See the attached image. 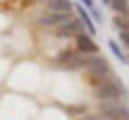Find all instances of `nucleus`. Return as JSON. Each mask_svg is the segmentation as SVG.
Segmentation results:
<instances>
[{
    "mask_svg": "<svg viewBox=\"0 0 129 120\" xmlns=\"http://www.w3.org/2000/svg\"><path fill=\"white\" fill-rule=\"evenodd\" d=\"M108 48H110V51H112V55H115L117 60H120L122 65H129V58L124 55V53H122V48L117 46V41H110V43H108Z\"/></svg>",
    "mask_w": 129,
    "mask_h": 120,
    "instance_id": "1a4fd4ad",
    "label": "nucleus"
},
{
    "mask_svg": "<svg viewBox=\"0 0 129 120\" xmlns=\"http://www.w3.org/2000/svg\"><path fill=\"white\" fill-rule=\"evenodd\" d=\"M74 43H77V53H81V55H98V43L93 41L91 34L81 31L74 38Z\"/></svg>",
    "mask_w": 129,
    "mask_h": 120,
    "instance_id": "39448f33",
    "label": "nucleus"
},
{
    "mask_svg": "<svg viewBox=\"0 0 129 120\" xmlns=\"http://www.w3.org/2000/svg\"><path fill=\"white\" fill-rule=\"evenodd\" d=\"M81 31H84V24L74 17L72 22H67V24H62V27L55 29V36H57V38H77Z\"/></svg>",
    "mask_w": 129,
    "mask_h": 120,
    "instance_id": "423d86ee",
    "label": "nucleus"
},
{
    "mask_svg": "<svg viewBox=\"0 0 129 120\" xmlns=\"http://www.w3.org/2000/svg\"><path fill=\"white\" fill-rule=\"evenodd\" d=\"M112 24H115V29H117V31H120V34L129 31V17H117V19H115V22H112Z\"/></svg>",
    "mask_w": 129,
    "mask_h": 120,
    "instance_id": "9d476101",
    "label": "nucleus"
},
{
    "mask_svg": "<svg viewBox=\"0 0 129 120\" xmlns=\"http://www.w3.org/2000/svg\"><path fill=\"white\" fill-rule=\"evenodd\" d=\"M53 63H55L57 67H62V70H84L86 63H88V55H81V53H77V51L64 48V51H60L55 55Z\"/></svg>",
    "mask_w": 129,
    "mask_h": 120,
    "instance_id": "f03ea898",
    "label": "nucleus"
},
{
    "mask_svg": "<svg viewBox=\"0 0 129 120\" xmlns=\"http://www.w3.org/2000/svg\"><path fill=\"white\" fill-rule=\"evenodd\" d=\"M72 19H74V14H64V12H43L41 17L36 19V22H38V27L57 29V27H62V24L72 22Z\"/></svg>",
    "mask_w": 129,
    "mask_h": 120,
    "instance_id": "20e7f679",
    "label": "nucleus"
},
{
    "mask_svg": "<svg viewBox=\"0 0 129 120\" xmlns=\"http://www.w3.org/2000/svg\"><path fill=\"white\" fill-rule=\"evenodd\" d=\"M98 118H103V120H129V106H124V103H101Z\"/></svg>",
    "mask_w": 129,
    "mask_h": 120,
    "instance_id": "7ed1b4c3",
    "label": "nucleus"
},
{
    "mask_svg": "<svg viewBox=\"0 0 129 120\" xmlns=\"http://www.w3.org/2000/svg\"><path fill=\"white\" fill-rule=\"evenodd\" d=\"M81 3H84V7H86V10H88L91 14L96 12V7H93V0H81Z\"/></svg>",
    "mask_w": 129,
    "mask_h": 120,
    "instance_id": "9b49d317",
    "label": "nucleus"
},
{
    "mask_svg": "<svg viewBox=\"0 0 129 120\" xmlns=\"http://www.w3.org/2000/svg\"><path fill=\"white\" fill-rule=\"evenodd\" d=\"M46 12H64V14H72L74 12V3H72V0H50V3H46Z\"/></svg>",
    "mask_w": 129,
    "mask_h": 120,
    "instance_id": "0eeeda50",
    "label": "nucleus"
},
{
    "mask_svg": "<svg viewBox=\"0 0 129 120\" xmlns=\"http://www.w3.org/2000/svg\"><path fill=\"white\" fill-rule=\"evenodd\" d=\"M120 41H122V46H127V48H129V31L120 34Z\"/></svg>",
    "mask_w": 129,
    "mask_h": 120,
    "instance_id": "f8f14e48",
    "label": "nucleus"
},
{
    "mask_svg": "<svg viewBox=\"0 0 129 120\" xmlns=\"http://www.w3.org/2000/svg\"><path fill=\"white\" fill-rule=\"evenodd\" d=\"M93 96L101 103H122L129 98V89L120 82L117 77L108 79V82H101L93 87Z\"/></svg>",
    "mask_w": 129,
    "mask_h": 120,
    "instance_id": "f257e3e1",
    "label": "nucleus"
},
{
    "mask_svg": "<svg viewBox=\"0 0 129 120\" xmlns=\"http://www.w3.org/2000/svg\"><path fill=\"white\" fill-rule=\"evenodd\" d=\"M41 3H50V0H41Z\"/></svg>",
    "mask_w": 129,
    "mask_h": 120,
    "instance_id": "4468645a",
    "label": "nucleus"
},
{
    "mask_svg": "<svg viewBox=\"0 0 129 120\" xmlns=\"http://www.w3.org/2000/svg\"><path fill=\"white\" fill-rule=\"evenodd\" d=\"M103 5H110V0H103Z\"/></svg>",
    "mask_w": 129,
    "mask_h": 120,
    "instance_id": "ddd939ff",
    "label": "nucleus"
},
{
    "mask_svg": "<svg viewBox=\"0 0 129 120\" xmlns=\"http://www.w3.org/2000/svg\"><path fill=\"white\" fill-rule=\"evenodd\" d=\"M110 7L120 17H129V0H110Z\"/></svg>",
    "mask_w": 129,
    "mask_h": 120,
    "instance_id": "6e6552de",
    "label": "nucleus"
}]
</instances>
